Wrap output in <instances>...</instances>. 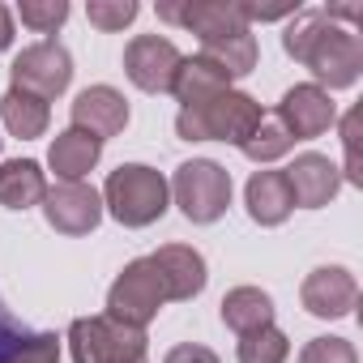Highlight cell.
I'll use <instances>...</instances> for the list:
<instances>
[{
  "label": "cell",
  "mask_w": 363,
  "mask_h": 363,
  "mask_svg": "<svg viewBox=\"0 0 363 363\" xmlns=\"http://www.w3.org/2000/svg\"><path fill=\"white\" fill-rule=\"evenodd\" d=\"M286 354H291V337L278 325L240 333V363H286Z\"/></svg>",
  "instance_id": "603a6c76"
},
{
  "label": "cell",
  "mask_w": 363,
  "mask_h": 363,
  "mask_svg": "<svg viewBox=\"0 0 363 363\" xmlns=\"http://www.w3.org/2000/svg\"><path fill=\"white\" fill-rule=\"evenodd\" d=\"M286 189H291V197H295V206H303V210H320V206H329L333 197H337V189H342V171L325 158V154H299L286 171Z\"/></svg>",
  "instance_id": "5bb4252c"
},
{
  "label": "cell",
  "mask_w": 363,
  "mask_h": 363,
  "mask_svg": "<svg viewBox=\"0 0 363 363\" xmlns=\"http://www.w3.org/2000/svg\"><path fill=\"white\" fill-rule=\"evenodd\" d=\"M0 120H5V128H9L13 137L35 141V137H43V133H48L52 111H48V103H43V99H35V94H26V90H13V86H9V94L0 99Z\"/></svg>",
  "instance_id": "44dd1931"
},
{
  "label": "cell",
  "mask_w": 363,
  "mask_h": 363,
  "mask_svg": "<svg viewBox=\"0 0 363 363\" xmlns=\"http://www.w3.org/2000/svg\"><path fill=\"white\" fill-rule=\"evenodd\" d=\"M43 218L60 235H90L103 223V197L90 184H82V179H73V184L60 179V184L43 193Z\"/></svg>",
  "instance_id": "9c48e42d"
},
{
  "label": "cell",
  "mask_w": 363,
  "mask_h": 363,
  "mask_svg": "<svg viewBox=\"0 0 363 363\" xmlns=\"http://www.w3.org/2000/svg\"><path fill=\"white\" fill-rule=\"evenodd\" d=\"M99 158H103V141L90 137V133H82V128L56 133V141H52V150H48V162H52L56 179H65V184L90 175V171L99 167Z\"/></svg>",
  "instance_id": "ac0fdd59"
},
{
  "label": "cell",
  "mask_w": 363,
  "mask_h": 363,
  "mask_svg": "<svg viewBox=\"0 0 363 363\" xmlns=\"http://www.w3.org/2000/svg\"><path fill=\"white\" fill-rule=\"evenodd\" d=\"M265 120L261 103L244 90H227L210 103L197 107H179L175 116V133L184 141H227V145H244L252 137V128Z\"/></svg>",
  "instance_id": "3957f363"
},
{
  "label": "cell",
  "mask_w": 363,
  "mask_h": 363,
  "mask_svg": "<svg viewBox=\"0 0 363 363\" xmlns=\"http://www.w3.org/2000/svg\"><path fill=\"white\" fill-rule=\"evenodd\" d=\"M9 82H13V90H26V94H35V99L48 103V99H56V94L69 90V82H73V56L56 39L30 43V48H22L13 56Z\"/></svg>",
  "instance_id": "52a82bcc"
},
{
  "label": "cell",
  "mask_w": 363,
  "mask_h": 363,
  "mask_svg": "<svg viewBox=\"0 0 363 363\" xmlns=\"http://www.w3.org/2000/svg\"><path fill=\"white\" fill-rule=\"evenodd\" d=\"M30 333H35V329H26V325L5 308V299H0V363H9V354H13Z\"/></svg>",
  "instance_id": "f546056e"
},
{
  "label": "cell",
  "mask_w": 363,
  "mask_h": 363,
  "mask_svg": "<svg viewBox=\"0 0 363 363\" xmlns=\"http://www.w3.org/2000/svg\"><path fill=\"white\" fill-rule=\"evenodd\" d=\"M86 18H90V26H99V30H124V26L137 18V0H90V5H86Z\"/></svg>",
  "instance_id": "484cf974"
},
{
  "label": "cell",
  "mask_w": 363,
  "mask_h": 363,
  "mask_svg": "<svg viewBox=\"0 0 363 363\" xmlns=\"http://www.w3.org/2000/svg\"><path fill=\"white\" fill-rule=\"evenodd\" d=\"M73 363H150L145 329L120 325L111 316H77L69 325Z\"/></svg>",
  "instance_id": "277c9868"
},
{
  "label": "cell",
  "mask_w": 363,
  "mask_h": 363,
  "mask_svg": "<svg viewBox=\"0 0 363 363\" xmlns=\"http://www.w3.org/2000/svg\"><path fill=\"white\" fill-rule=\"evenodd\" d=\"M278 124L291 133V141H312L320 133H329L337 124V103L329 99V90L303 82V86H291L278 103Z\"/></svg>",
  "instance_id": "30bf717a"
},
{
  "label": "cell",
  "mask_w": 363,
  "mask_h": 363,
  "mask_svg": "<svg viewBox=\"0 0 363 363\" xmlns=\"http://www.w3.org/2000/svg\"><path fill=\"white\" fill-rule=\"evenodd\" d=\"M18 18H22V26H30L39 35H56L65 26V18H69V5L65 0H22Z\"/></svg>",
  "instance_id": "d4e9b609"
},
{
  "label": "cell",
  "mask_w": 363,
  "mask_h": 363,
  "mask_svg": "<svg viewBox=\"0 0 363 363\" xmlns=\"http://www.w3.org/2000/svg\"><path fill=\"white\" fill-rule=\"evenodd\" d=\"M162 363H223V359H218L210 346H201V342H179V346L167 350Z\"/></svg>",
  "instance_id": "4dcf8cb0"
},
{
  "label": "cell",
  "mask_w": 363,
  "mask_h": 363,
  "mask_svg": "<svg viewBox=\"0 0 363 363\" xmlns=\"http://www.w3.org/2000/svg\"><path fill=\"white\" fill-rule=\"evenodd\" d=\"M359 120H363V111H359V107H350V111L342 116V150H346V171H342V179H346V184H354V189H363V158H359Z\"/></svg>",
  "instance_id": "4316f807"
},
{
  "label": "cell",
  "mask_w": 363,
  "mask_h": 363,
  "mask_svg": "<svg viewBox=\"0 0 363 363\" xmlns=\"http://www.w3.org/2000/svg\"><path fill=\"white\" fill-rule=\"evenodd\" d=\"M231 90V73L227 69H218L210 56H184V65H179V73H175V86H171V94L179 99V107H197V103H210V99H218V94H227Z\"/></svg>",
  "instance_id": "e0dca14e"
},
{
  "label": "cell",
  "mask_w": 363,
  "mask_h": 363,
  "mask_svg": "<svg viewBox=\"0 0 363 363\" xmlns=\"http://www.w3.org/2000/svg\"><path fill=\"white\" fill-rule=\"evenodd\" d=\"M162 303H167L162 274L154 269L150 257H137V261H128V265L120 269V278L111 282V291H107V312H103V316H111V320H120V325H133V329H145V325L158 316Z\"/></svg>",
  "instance_id": "8992f818"
},
{
  "label": "cell",
  "mask_w": 363,
  "mask_h": 363,
  "mask_svg": "<svg viewBox=\"0 0 363 363\" xmlns=\"http://www.w3.org/2000/svg\"><path fill=\"white\" fill-rule=\"evenodd\" d=\"M167 189L175 193V206L189 223L210 227L231 206V171L223 162H214V158H193V162L175 167V179Z\"/></svg>",
  "instance_id": "5b68a950"
},
{
  "label": "cell",
  "mask_w": 363,
  "mask_h": 363,
  "mask_svg": "<svg viewBox=\"0 0 363 363\" xmlns=\"http://www.w3.org/2000/svg\"><path fill=\"white\" fill-rule=\"evenodd\" d=\"M244 22H278V18H295L299 5L291 0V5H240Z\"/></svg>",
  "instance_id": "1f68e13d"
},
{
  "label": "cell",
  "mask_w": 363,
  "mask_h": 363,
  "mask_svg": "<svg viewBox=\"0 0 363 363\" xmlns=\"http://www.w3.org/2000/svg\"><path fill=\"white\" fill-rule=\"evenodd\" d=\"M13 43V18H9V9L0 5V52H5Z\"/></svg>",
  "instance_id": "d6a6232c"
},
{
  "label": "cell",
  "mask_w": 363,
  "mask_h": 363,
  "mask_svg": "<svg viewBox=\"0 0 363 363\" xmlns=\"http://www.w3.org/2000/svg\"><path fill=\"white\" fill-rule=\"evenodd\" d=\"M99 197H103V210H107L120 227L141 231V227H150V223H158V218L167 214L171 189H167L162 171H154V167H145V162H120V167L107 175V184H103Z\"/></svg>",
  "instance_id": "7a4b0ae2"
},
{
  "label": "cell",
  "mask_w": 363,
  "mask_h": 363,
  "mask_svg": "<svg viewBox=\"0 0 363 363\" xmlns=\"http://www.w3.org/2000/svg\"><path fill=\"white\" fill-rule=\"evenodd\" d=\"M282 52L312 69V86L346 90L363 73V43L354 30L337 26L325 9H299L282 35Z\"/></svg>",
  "instance_id": "6da1fadb"
},
{
  "label": "cell",
  "mask_w": 363,
  "mask_h": 363,
  "mask_svg": "<svg viewBox=\"0 0 363 363\" xmlns=\"http://www.w3.org/2000/svg\"><path fill=\"white\" fill-rule=\"evenodd\" d=\"M291 145H295V141H291V133L278 124V116H265L240 150H244V158H252V162H274V158H282Z\"/></svg>",
  "instance_id": "cb8c5ba5"
},
{
  "label": "cell",
  "mask_w": 363,
  "mask_h": 363,
  "mask_svg": "<svg viewBox=\"0 0 363 363\" xmlns=\"http://www.w3.org/2000/svg\"><path fill=\"white\" fill-rule=\"evenodd\" d=\"M201 56H210L218 69H227L231 73V82L235 77H248L252 69H257V39H252V30H235V35H218V39H201Z\"/></svg>",
  "instance_id": "7402d4cb"
},
{
  "label": "cell",
  "mask_w": 363,
  "mask_h": 363,
  "mask_svg": "<svg viewBox=\"0 0 363 363\" xmlns=\"http://www.w3.org/2000/svg\"><path fill=\"white\" fill-rule=\"evenodd\" d=\"M299 363H359V354L346 337H312L299 350Z\"/></svg>",
  "instance_id": "83f0119b"
},
{
  "label": "cell",
  "mask_w": 363,
  "mask_h": 363,
  "mask_svg": "<svg viewBox=\"0 0 363 363\" xmlns=\"http://www.w3.org/2000/svg\"><path fill=\"white\" fill-rule=\"evenodd\" d=\"M43 193H48V175L35 158H13L0 167V206L5 210L43 206Z\"/></svg>",
  "instance_id": "d6986e66"
},
{
  "label": "cell",
  "mask_w": 363,
  "mask_h": 363,
  "mask_svg": "<svg viewBox=\"0 0 363 363\" xmlns=\"http://www.w3.org/2000/svg\"><path fill=\"white\" fill-rule=\"evenodd\" d=\"M244 206H248V218L261 223V227H282L295 210V197L286 189V175L282 171H257L244 189Z\"/></svg>",
  "instance_id": "2e32d148"
},
{
  "label": "cell",
  "mask_w": 363,
  "mask_h": 363,
  "mask_svg": "<svg viewBox=\"0 0 363 363\" xmlns=\"http://www.w3.org/2000/svg\"><path fill=\"white\" fill-rule=\"evenodd\" d=\"M158 18L171 26H184L201 39H218V35H235L248 30L244 13H240V0H171V5H158Z\"/></svg>",
  "instance_id": "8fae6325"
},
{
  "label": "cell",
  "mask_w": 363,
  "mask_h": 363,
  "mask_svg": "<svg viewBox=\"0 0 363 363\" xmlns=\"http://www.w3.org/2000/svg\"><path fill=\"white\" fill-rule=\"evenodd\" d=\"M154 269L162 274V286H167V299H197L206 291V257L189 244H162L158 252H150Z\"/></svg>",
  "instance_id": "9a60e30c"
},
{
  "label": "cell",
  "mask_w": 363,
  "mask_h": 363,
  "mask_svg": "<svg viewBox=\"0 0 363 363\" xmlns=\"http://www.w3.org/2000/svg\"><path fill=\"white\" fill-rule=\"evenodd\" d=\"M223 325L235 333H252L261 325H274V299L261 286H235L223 295Z\"/></svg>",
  "instance_id": "ffe728a7"
},
{
  "label": "cell",
  "mask_w": 363,
  "mask_h": 363,
  "mask_svg": "<svg viewBox=\"0 0 363 363\" xmlns=\"http://www.w3.org/2000/svg\"><path fill=\"white\" fill-rule=\"evenodd\" d=\"M9 363H60V337L56 333H30L9 354Z\"/></svg>",
  "instance_id": "f1b7e54d"
},
{
  "label": "cell",
  "mask_w": 363,
  "mask_h": 363,
  "mask_svg": "<svg viewBox=\"0 0 363 363\" xmlns=\"http://www.w3.org/2000/svg\"><path fill=\"white\" fill-rule=\"evenodd\" d=\"M179 65H184V52L162 35H137L124 48V73L145 94H171Z\"/></svg>",
  "instance_id": "ba28073f"
},
{
  "label": "cell",
  "mask_w": 363,
  "mask_h": 363,
  "mask_svg": "<svg viewBox=\"0 0 363 363\" xmlns=\"http://www.w3.org/2000/svg\"><path fill=\"white\" fill-rule=\"evenodd\" d=\"M299 303L320 316V320H337V316H350V308L359 303V282L346 265H320L303 278L299 286Z\"/></svg>",
  "instance_id": "7c38bea8"
},
{
  "label": "cell",
  "mask_w": 363,
  "mask_h": 363,
  "mask_svg": "<svg viewBox=\"0 0 363 363\" xmlns=\"http://www.w3.org/2000/svg\"><path fill=\"white\" fill-rule=\"evenodd\" d=\"M0 141H5V137H0Z\"/></svg>",
  "instance_id": "836d02e7"
},
{
  "label": "cell",
  "mask_w": 363,
  "mask_h": 363,
  "mask_svg": "<svg viewBox=\"0 0 363 363\" xmlns=\"http://www.w3.org/2000/svg\"><path fill=\"white\" fill-rule=\"evenodd\" d=\"M128 124V99L116 90V86H86L77 99H73V128L107 141V137H120Z\"/></svg>",
  "instance_id": "4fadbf2b"
}]
</instances>
